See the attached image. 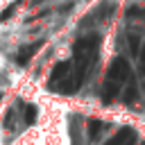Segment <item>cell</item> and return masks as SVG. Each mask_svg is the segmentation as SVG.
<instances>
[{
  "label": "cell",
  "instance_id": "obj_1",
  "mask_svg": "<svg viewBox=\"0 0 145 145\" xmlns=\"http://www.w3.org/2000/svg\"><path fill=\"white\" fill-rule=\"evenodd\" d=\"M97 48H100V36L97 34H86V36H79L75 41V45H72V61H70L72 63V68H70V84H72L75 93L86 82L88 70L95 63Z\"/></svg>",
  "mask_w": 145,
  "mask_h": 145
},
{
  "label": "cell",
  "instance_id": "obj_2",
  "mask_svg": "<svg viewBox=\"0 0 145 145\" xmlns=\"http://www.w3.org/2000/svg\"><path fill=\"white\" fill-rule=\"evenodd\" d=\"M70 68L72 63L70 61H59L54 68H52V75H50V91H57V93H66V95H72V84H70Z\"/></svg>",
  "mask_w": 145,
  "mask_h": 145
},
{
  "label": "cell",
  "instance_id": "obj_3",
  "mask_svg": "<svg viewBox=\"0 0 145 145\" xmlns=\"http://www.w3.org/2000/svg\"><path fill=\"white\" fill-rule=\"evenodd\" d=\"M129 75H131V70H129V63H127L125 57H116L109 63V70H106V79L109 82H116V84L122 86V82H127Z\"/></svg>",
  "mask_w": 145,
  "mask_h": 145
},
{
  "label": "cell",
  "instance_id": "obj_4",
  "mask_svg": "<svg viewBox=\"0 0 145 145\" xmlns=\"http://www.w3.org/2000/svg\"><path fill=\"white\" fill-rule=\"evenodd\" d=\"M41 48H43V41H34V43L23 45V48L16 52V63H18V66H27V63L32 61V57H34Z\"/></svg>",
  "mask_w": 145,
  "mask_h": 145
},
{
  "label": "cell",
  "instance_id": "obj_5",
  "mask_svg": "<svg viewBox=\"0 0 145 145\" xmlns=\"http://www.w3.org/2000/svg\"><path fill=\"white\" fill-rule=\"evenodd\" d=\"M118 93H120V84H116V82H104L102 84V91H100V97H102V102L104 104H111L116 97H118Z\"/></svg>",
  "mask_w": 145,
  "mask_h": 145
},
{
  "label": "cell",
  "instance_id": "obj_6",
  "mask_svg": "<svg viewBox=\"0 0 145 145\" xmlns=\"http://www.w3.org/2000/svg\"><path fill=\"white\" fill-rule=\"evenodd\" d=\"M104 127H106L104 120H100V118H91V120H88V138H91V140H97L100 134L104 131Z\"/></svg>",
  "mask_w": 145,
  "mask_h": 145
},
{
  "label": "cell",
  "instance_id": "obj_7",
  "mask_svg": "<svg viewBox=\"0 0 145 145\" xmlns=\"http://www.w3.org/2000/svg\"><path fill=\"white\" fill-rule=\"evenodd\" d=\"M134 136H136V134H134V129L125 127V129H120V131H118V134H116V136H113L106 145H122L125 140H129V138H134Z\"/></svg>",
  "mask_w": 145,
  "mask_h": 145
},
{
  "label": "cell",
  "instance_id": "obj_8",
  "mask_svg": "<svg viewBox=\"0 0 145 145\" xmlns=\"http://www.w3.org/2000/svg\"><path fill=\"white\" fill-rule=\"evenodd\" d=\"M36 116H39L36 106H34V104H27V106H25V113H23V120H25V125H32V122L36 120Z\"/></svg>",
  "mask_w": 145,
  "mask_h": 145
},
{
  "label": "cell",
  "instance_id": "obj_9",
  "mask_svg": "<svg viewBox=\"0 0 145 145\" xmlns=\"http://www.w3.org/2000/svg\"><path fill=\"white\" fill-rule=\"evenodd\" d=\"M18 5H20V0H16V2H11L9 7H5V9H2V14H0V20H2V23H5V20H9V18L14 16V11L18 9Z\"/></svg>",
  "mask_w": 145,
  "mask_h": 145
},
{
  "label": "cell",
  "instance_id": "obj_10",
  "mask_svg": "<svg viewBox=\"0 0 145 145\" xmlns=\"http://www.w3.org/2000/svg\"><path fill=\"white\" fill-rule=\"evenodd\" d=\"M136 84H129L127 86V91H125V95H122V100H125V104H131L134 100H136Z\"/></svg>",
  "mask_w": 145,
  "mask_h": 145
},
{
  "label": "cell",
  "instance_id": "obj_11",
  "mask_svg": "<svg viewBox=\"0 0 145 145\" xmlns=\"http://www.w3.org/2000/svg\"><path fill=\"white\" fill-rule=\"evenodd\" d=\"M129 50H131V54H134V57L140 52V39H138L136 34H131V36H129Z\"/></svg>",
  "mask_w": 145,
  "mask_h": 145
},
{
  "label": "cell",
  "instance_id": "obj_12",
  "mask_svg": "<svg viewBox=\"0 0 145 145\" xmlns=\"http://www.w3.org/2000/svg\"><path fill=\"white\" fill-rule=\"evenodd\" d=\"M138 70H140V79H143V84H145V45H143L140 52H138Z\"/></svg>",
  "mask_w": 145,
  "mask_h": 145
},
{
  "label": "cell",
  "instance_id": "obj_13",
  "mask_svg": "<svg viewBox=\"0 0 145 145\" xmlns=\"http://www.w3.org/2000/svg\"><path fill=\"white\" fill-rule=\"evenodd\" d=\"M127 16L134 18V16H145V7H129L127 9Z\"/></svg>",
  "mask_w": 145,
  "mask_h": 145
},
{
  "label": "cell",
  "instance_id": "obj_14",
  "mask_svg": "<svg viewBox=\"0 0 145 145\" xmlns=\"http://www.w3.org/2000/svg\"><path fill=\"white\" fill-rule=\"evenodd\" d=\"M134 143H136V136H134V138H129V140H125L122 145H134Z\"/></svg>",
  "mask_w": 145,
  "mask_h": 145
},
{
  "label": "cell",
  "instance_id": "obj_15",
  "mask_svg": "<svg viewBox=\"0 0 145 145\" xmlns=\"http://www.w3.org/2000/svg\"><path fill=\"white\" fill-rule=\"evenodd\" d=\"M34 2H43V0H34Z\"/></svg>",
  "mask_w": 145,
  "mask_h": 145
},
{
  "label": "cell",
  "instance_id": "obj_16",
  "mask_svg": "<svg viewBox=\"0 0 145 145\" xmlns=\"http://www.w3.org/2000/svg\"><path fill=\"white\" fill-rule=\"evenodd\" d=\"M143 145H145V143H143Z\"/></svg>",
  "mask_w": 145,
  "mask_h": 145
}]
</instances>
